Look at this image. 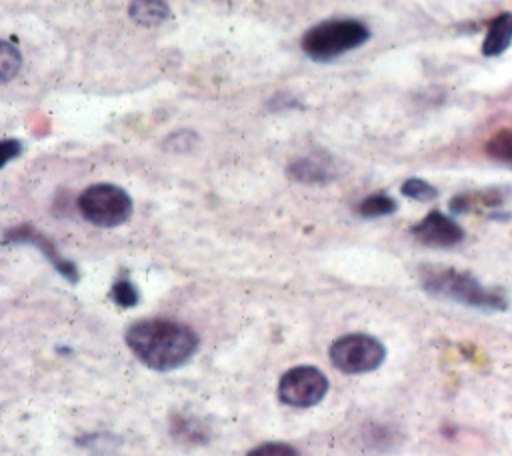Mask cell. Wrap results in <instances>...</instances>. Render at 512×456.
<instances>
[{
	"label": "cell",
	"instance_id": "6da1fadb",
	"mask_svg": "<svg viewBox=\"0 0 512 456\" xmlns=\"http://www.w3.org/2000/svg\"><path fill=\"white\" fill-rule=\"evenodd\" d=\"M126 346L152 370L170 372L184 366L198 352V334L176 320L148 318L128 326Z\"/></svg>",
	"mask_w": 512,
	"mask_h": 456
},
{
	"label": "cell",
	"instance_id": "7a4b0ae2",
	"mask_svg": "<svg viewBox=\"0 0 512 456\" xmlns=\"http://www.w3.org/2000/svg\"><path fill=\"white\" fill-rule=\"evenodd\" d=\"M420 282L428 294L436 298L452 300L470 308L504 310L508 306L506 298L500 292L486 288L472 274L462 270L428 266V268H422Z\"/></svg>",
	"mask_w": 512,
	"mask_h": 456
},
{
	"label": "cell",
	"instance_id": "3957f363",
	"mask_svg": "<svg viewBox=\"0 0 512 456\" xmlns=\"http://www.w3.org/2000/svg\"><path fill=\"white\" fill-rule=\"evenodd\" d=\"M370 38L366 24L354 18H330L310 26L302 40V52L316 62H330L356 50Z\"/></svg>",
	"mask_w": 512,
	"mask_h": 456
},
{
	"label": "cell",
	"instance_id": "277c9868",
	"mask_svg": "<svg viewBox=\"0 0 512 456\" xmlns=\"http://www.w3.org/2000/svg\"><path fill=\"white\" fill-rule=\"evenodd\" d=\"M78 210L94 226L116 228L132 216V198L124 188L100 182L78 196Z\"/></svg>",
	"mask_w": 512,
	"mask_h": 456
},
{
	"label": "cell",
	"instance_id": "5b68a950",
	"mask_svg": "<svg viewBox=\"0 0 512 456\" xmlns=\"http://www.w3.org/2000/svg\"><path fill=\"white\" fill-rule=\"evenodd\" d=\"M384 358V344L370 334H346L334 340L330 346L332 364L350 376L374 372L382 366Z\"/></svg>",
	"mask_w": 512,
	"mask_h": 456
},
{
	"label": "cell",
	"instance_id": "8992f818",
	"mask_svg": "<svg viewBox=\"0 0 512 456\" xmlns=\"http://www.w3.org/2000/svg\"><path fill=\"white\" fill-rule=\"evenodd\" d=\"M328 378L316 366H294L278 382V398L292 408L316 406L328 392Z\"/></svg>",
	"mask_w": 512,
	"mask_h": 456
},
{
	"label": "cell",
	"instance_id": "52a82bcc",
	"mask_svg": "<svg viewBox=\"0 0 512 456\" xmlns=\"http://www.w3.org/2000/svg\"><path fill=\"white\" fill-rule=\"evenodd\" d=\"M412 236L430 248H450L464 240V230L454 218L442 214L440 210H432L416 226H412Z\"/></svg>",
	"mask_w": 512,
	"mask_h": 456
},
{
	"label": "cell",
	"instance_id": "ba28073f",
	"mask_svg": "<svg viewBox=\"0 0 512 456\" xmlns=\"http://www.w3.org/2000/svg\"><path fill=\"white\" fill-rule=\"evenodd\" d=\"M6 242H24V244H32V246L40 248V250L44 252V256L52 262V266H54L66 280L78 282V268H76L70 260L62 258V256L58 254V250L54 248V244H52L46 236H42L38 230L30 228V226L12 228V230L6 232Z\"/></svg>",
	"mask_w": 512,
	"mask_h": 456
},
{
	"label": "cell",
	"instance_id": "9c48e42d",
	"mask_svg": "<svg viewBox=\"0 0 512 456\" xmlns=\"http://www.w3.org/2000/svg\"><path fill=\"white\" fill-rule=\"evenodd\" d=\"M512 44V12H500L488 26L486 38L482 42L484 56H500Z\"/></svg>",
	"mask_w": 512,
	"mask_h": 456
},
{
	"label": "cell",
	"instance_id": "30bf717a",
	"mask_svg": "<svg viewBox=\"0 0 512 456\" xmlns=\"http://www.w3.org/2000/svg\"><path fill=\"white\" fill-rule=\"evenodd\" d=\"M288 176L302 184H326L336 174L330 170V166L322 160H316L312 156L298 158L288 166Z\"/></svg>",
	"mask_w": 512,
	"mask_h": 456
},
{
	"label": "cell",
	"instance_id": "8fae6325",
	"mask_svg": "<svg viewBox=\"0 0 512 456\" xmlns=\"http://www.w3.org/2000/svg\"><path fill=\"white\" fill-rule=\"evenodd\" d=\"M128 16L140 26L154 28L170 18V6L166 0H130Z\"/></svg>",
	"mask_w": 512,
	"mask_h": 456
},
{
	"label": "cell",
	"instance_id": "7c38bea8",
	"mask_svg": "<svg viewBox=\"0 0 512 456\" xmlns=\"http://www.w3.org/2000/svg\"><path fill=\"white\" fill-rule=\"evenodd\" d=\"M398 210V204L392 196L388 194H372L364 198L358 204V214L362 218H380V216H390Z\"/></svg>",
	"mask_w": 512,
	"mask_h": 456
},
{
	"label": "cell",
	"instance_id": "4fadbf2b",
	"mask_svg": "<svg viewBox=\"0 0 512 456\" xmlns=\"http://www.w3.org/2000/svg\"><path fill=\"white\" fill-rule=\"evenodd\" d=\"M22 68V54L20 50L8 42V40H2L0 44V76H2V82H10Z\"/></svg>",
	"mask_w": 512,
	"mask_h": 456
},
{
	"label": "cell",
	"instance_id": "5bb4252c",
	"mask_svg": "<svg viewBox=\"0 0 512 456\" xmlns=\"http://www.w3.org/2000/svg\"><path fill=\"white\" fill-rule=\"evenodd\" d=\"M110 298H112L118 306H122V308H132V306L138 304L140 294H138L136 286H134L128 278H120V280H116V282L112 284V288H110Z\"/></svg>",
	"mask_w": 512,
	"mask_h": 456
},
{
	"label": "cell",
	"instance_id": "9a60e30c",
	"mask_svg": "<svg viewBox=\"0 0 512 456\" xmlns=\"http://www.w3.org/2000/svg\"><path fill=\"white\" fill-rule=\"evenodd\" d=\"M400 192L406 198H412V200H418V202H428V200H434L438 196V190L430 182H426L422 178H408L402 184Z\"/></svg>",
	"mask_w": 512,
	"mask_h": 456
},
{
	"label": "cell",
	"instance_id": "2e32d148",
	"mask_svg": "<svg viewBox=\"0 0 512 456\" xmlns=\"http://www.w3.org/2000/svg\"><path fill=\"white\" fill-rule=\"evenodd\" d=\"M246 456H300V452L286 442H264L252 448Z\"/></svg>",
	"mask_w": 512,
	"mask_h": 456
},
{
	"label": "cell",
	"instance_id": "e0dca14e",
	"mask_svg": "<svg viewBox=\"0 0 512 456\" xmlns=\"http://www.w3.org/2000/svg\"><path fill=\"white\" fill-rule=\"evenodd\" d=\"M490 152L502 160H512V134H500L490 142Z\"/></svg>",
	"mask_w": 512,
	"mask_h": 456
},
{
	"label": "cell",
	"instance_id": "ac0fdd59",
	"mask_svg": "<svg viewBox=\"0 0 512 456\" xmlns=\"http://www.w3.org/2000/svg\"><path fill=\"white\" fill-rule=\"evenodd\" d=\"M22 152L20 140H4L2 142V166H6L10 160L18 158Z\"/></svg>",
	"mask_w": 512,
	"mask_h": 456
}]
</instances>
